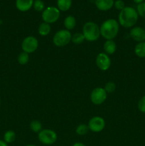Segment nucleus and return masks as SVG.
Returning a JSON list of instances; mask_svg holds the SVG:
<instances>
[{
    "label": "nucleus",
    "instance_id": "f257e3e1",
    "mask_svg": "<svg viewBox=\"0 0 145 146\" xmlns=\"http://www.w3.org/2000/svg\"><path fill=\"white\" fill-rule=\"evenodd\" d=\"M138 13L132 7H125L120 11L118 17V22L124 28H131L136 24L138 20Z\"/></svg>",
    "mask_w": 145,
    "mask_h": 146
},
{
    "label": "nucleus",
    "instance_id": "f03ea898",
    "mask_svg": "<svg viewBox=\"0 0 145 146\" xmlns=\"http://www.w3.org/2000/svg\"><path fill=\"white\" fill-rule=\"evenodd\" d=\"M100 36L106 40H113L119 31V24L114 19H107L100 27Z\"/></svg>",
    "mask_w": 145,
    "mask_h": 146
},
{
    "label": "nucleus",
    "instance_id": "7ed1b4c3",
    "mask_svg": "<svg viewBox=\"0 0 145 146\" xmlns=\"http://www.w3.org/2000/svg\"><path fill=\"white\" fill-rule=\"evenodd\" d=\"M82 33L85 39L90 42L97 41L100 36V27L98 24L92 21H88L84 24Z\"/></svg>",
    "mask_w": 145,
    "mask_h": 146
},
{
    "label": "nucleus",
    "instance_id": "20e7f679",
    "mask_svg": "<svg viewBox=\"0 0 145 146\" xmlns=\"http://www.w3.org/2000/svg\"><path fill=\"white\" fill-rule=\"evenodd\" d=\"M72 34L67 29H61L57 31L53 37V43L55 46L63 47L71 41Z\"/></svg>",
    "mask_w": 145,
    "mask_h": 146
},
{
    "label": "nucleus",
    "instance_id": "39448f33",
    "mask_svg": "<svg viewBox=\"0 0 145 146\" xmlns=\"http://www.w3.org/2000/svg\"><path fill=\"white\" fill-rule=\"evenodd\" d=\"M61 15V11L55 7H48L42 11L41 17L44 22L53 24L57 21Z\"/></svg>",
    "mask_w": 145,
    "mask_h": 146
},
{
    "label": "nucleus",
    "instance_id": "423d86ee",
    "mask_svg": "<svg viewBox=\"0 0 145 146\" xmlns=\"http://www.w3.org/2000/svg\"><path fill=\"white\" fill-rule=\"evenodd\" d=\"M38 141L44 145H50L55 143L57 141V133L51 129H42L38 133Z\"/></svg>",
    "mask_w": 145,
    "mask_h": 146
},
{
    "label": "nucleus",
    "instance_id": "0eeeda50",
    "mask_svg": "<svg viewBox=\"0 0 145 146\" xmlns=\"http://www.w3.org/2000/svg\"><path fill=\"white\" fill-rule=\"evenodd\" d=\"M38 47V41L35 36H28L24 38L21 43V48L23 51L27 54L35 52Z\"/></svg>",
    "mask_w": 145,
    "mask_h": 146
},
{
    "label": "nucleus",
    "instance_id": "6e6552de",
    "mask_svg": "<svg viewBox=\"0 0 145 146\" xmlns=\"http://www.w3.org/2000/svg\"><path fill=\"white\" fill-rule=\"evenodd\" d=\"M107 92L104 88L98 87L94 88L90 94V101L93 104L97 106L103 104L107 99Z\"/></svg>",
    "mask_w": 145,
    "mask_h": 146
},
{
    "label": "nucleus",
    "instance_id": "1a4fd4ad",
    "mask_svg": "<svg viewBox=\"0 0 145 146\" xmlns=\"http://www.w3.org/2000/svg\"><path fill=\"white\" fill-rule=\"evenodd\" d=\"M89 131L93 133H100L105 127V121L100 116H94L90 118L88 124Z\"/></svg>",
    "mask_w": 145,
    "mask_h": 146
},
{
    "label": "nucleus",
    "instance_id": "9d476101",
    "mask_svg": "<svg viewBox=\"0 0 145 146\" xmlns=\"http://www.w3.org/2000/svg\"><path fill=\"white\" fill-rule=\"evenodd\" d=\"M95 63L100 70L105 71L109 69L111 66V59L107 54L100 53L98 54L95 59Z\"/></svg>",
    "mask_w": 145,
    "mask_h": 146
},
{
    "label": "nucleus",
    "instance_id": "9b49d317",
    "mask_svg": "<svg viewBox=\"0 0 145 146\" xmlns=\"http://www.w3.org/2000/svg\"><path fill=\"white\" fill-rule=\"evenodd\" d=\"M130 36L132 39L137 42H143L145 41V29L140 27H133L130 30Z\"/></svg>",
    "mask_w": 145,
    "mask_h": 146
},
{
    "label": "nucleus",
    "instance_id": "f8f14e48",
    "mask_svg": "<svg viewBox=\"0 0 145 146\" xmlns=\"http://www.w3.org/2000/svg\"><path fill=\"white\" fill-rule=\"evenodd\" d=\"M114 0H95V6L100 11H106L114 6Z\"/></svg>",
    "mask_w": 145,
    "mask_h": 146
},
{
    "label": "nucleus",
    "instance_id": "ddd939ff",
    "mask_svg": "<svg viewBox=\"0 0 145 146\" xmlns=\"http://www.w3.org/2000/svg\"><path fill=\"white\" fill-rule=\"evenodd\" d=\"M34 1V0H16V7L20 11L25 12L32 8Z\"/></svg>",
    "mask_w": 145,
    "mask_h": 146
},
{
    "label": "nucleus",
    "instance_id": "4468645a",
    "mask_svg": "<svg viewBox=\"0 0 145 146\" xmlns=\"http://www.w3.org/2000/svg\"><path fill=\"white\" fill-rule=\"evenodd\" d=\"M103 49L105 54L107 55L115 54L117 51V44L113 40H106L104 43Z\"/></svg>",
    "mask_w": 145,
    "mask_h": 146
},
{
    "label": "nucleus",
    "instance_id": "2eb2a0df",
    "mask_svg": "<svg viewBox=\"0 0 145 146\" xmlns=\"http://www.w3.org/2000/svg\"><path fill=\"white\" fill-rule=\"evenodd\" d=\"M76 25V19L72 16L69 15L64 19V27H65V29L71 31L75 27Z\"/></svg>",
    "mask_w": 145,
    "mask_h": 146
},
{
    "label": "nucleus",
    "instance_id": "dca6fc26",
    "mask_svg": "<svg viewBox=\"0 0 145 146\" xmlns=\"http://www.w3.org/2000/svg\"><path fill=\"white\" fill-rule=\"evenodd\" d=\"M51 31V25L48 23L43 22L38 26V34L41 36H46L50 34Z\"/></svg>",
    "mask_w": 145,
    "mask_h": 146
},
{
    "label": "nucleus",
    "instance_id": "f3484780",
    "mask_svg": "<svg viewBox=\"0 0 145 146\" xmlns=\"http://www.w3.org/2000/svg\"><path fill=\"white\" fill-rule=\"evenodd\" d=\"M57 8L61 11H66L72 6V0H57Z\"/></svg>",
    "mask_w": 145,
    "mask_h": 146
},
{
    "label": "nucleus",
    "instance_id": "a211bd4d",
    "mask_svg": "<svg viewBox=\"0 0 145 146\" xmlns=\"http://www.w3.org/2000/svg\"><path fill=\"white\" fill-rule=\"evenodd\" d=\"M134 53L139 58H145V41L138 43L135 46Z\"/></svg>",
    "mask_w": 145,
    "mask_h": 146
},
{
    "label": "nucleus",
    "instance_id": "6ab92c4d",
    "mask_svg": "<svg viewBox=\"0 0 145 146\" xmlns=\"http://www.w3.org/2000/svg\"><path fill=\"white\" fill-rule=\"evenodd\" d=\"M16 133L14 131L9 130V131H7L4 133V141L7 144L11 143H13L16 140Z\"/></svg>",
    "mask_w": 145,
    "mask_h": 146
},
{
    "label": "nucleus",
    "instance_id": "aec40b11",
    "mask_svg": "<svg viewBox=\"0 0 145 146\" xmlns=\"http://www.w3.org/2000/svg\"><path fill=\"white\" fill-rule=\"evenodd\" d=\"M29 127L31 131H32L34 133H37L42 131V124L40 121H37V120H34V121H31L30 123Z\"/></svg>",
    "mask_w": 145,
    "mask_h": 146
},
{
    "label": "nucleus",
    "instance_id": "412c9836",
    "mask_svg": "<svg viewBox=\"0 0 145 146\" xmlns=\"http://www.w3.org/2000/svg\"><path fill=\"white\" fill-rule=\"evenodd\" d=\"M85 40V37L82 33H75L73 35H72V38H71V41L77 45L82 44Z\"/></svg>",
    "mask_w": 145,
    "mask_h": 146
},
{
    "label": "nucleus",
    "instance_id": "4be33fe9",
    "mask_svg": "<svg viewBox=\"0 0 145 146\" xmlns=\"http://www.w3.org/2000/svg\"><path fill=\"white\" fill-rule=\"evenodd\" d=\"M17 60H18V62L19 64H21V65H26V64H28V61H29L28 54L24 52V51H22V52H21L18 54Z\"/></svg>",
    "mask_w": 145,
    "mask_h": 146
},
{
    "label": "nucleus",
    "instance_id": "5701e85b",
    "mask_svg": "<svg viewBox=\"0 0 145 146\" xmlns=\"http://www.w3.org/2000/svg\"><path fill=\"white\" fill-rule=\"evenodd\" d=\"M89 131V128H88V125H85V124H80L77 126L76 129H75V133H76L77 135H84L85 134L88 133V132Z\"/></svg>",
    "mask_w": 145,
    "mask_h": 146
},
{
    "label": "nucleus",
    "instance_id": "b1692460",
    "mask_svg": "<svg viewBox=\"0 0 145 146\" xmlns=\"http://www.w3.org/2000/svg\"><path fill=\"white\" fill-rule=\"evenodd\" d=\"M33 7L36 11H43L45 9V4L42 0H34Z\"/></svg>",
    "mask_w": 145,
    "mask_h": 146
},
{
    "label": "nucleus",
    "instance_id": "393cba45",
    "mask_svg": "<svg viewBox=\"0 0 145 146\" xmlns=\"http://www.w3.org/2000/svg\"><path fill=\"white\" fill-rule=\"evenodd\" d=\"M104 89L107 92V94H112V93L115 92L116 90V84L112 81H109L105 84Z\"/></svg>",
    "mask_w": 145,
    "mask_h": 146
},
{
    "label": "nucleus",
    "instance_id": "a878e982",
    "mask_svg": "<svg viewBox=\"0 0 145 146\" xmlns=\"http://www.w3.org/2000/svg\"><path fill=\"white\" fill-rule=\"evenodd\" d=\"M136 11L138 13V15L145 19V2H142L138 4L136 7Z\"/></svg>",
    "mask_w": 145,
    "mask_h": 146
},
{
    "label": "nucleus",
    "instance_id": "bb28decb",
    "mask_svg": "<svg viewBox=\"0 0 145 146\" xmlns=\"http://www.w3.org/2000/svg\"><path fill=\"white\" fill-rule=\"evenodd\" d=\"M138 109L142 113H145V96H142L138 102Z\"/></svg>",
    "mask_w": 145,
    "mask_h": 146
},
{
    "label": "nucleus",
    "instance_id": "cd10ccee",
    "mask_svg": "<svg viewBox=\"0 0 145 146\" xmlns=\"http://www.w3.org/2000/svg\"><path fill=\"white\" fill-rule=\"evenodd\" d=\"M114 7H115V9L119 11H122L124 8L125 7V2H124L122 0H116L114 3Z\"/></svg>",
    "mask_w": 145,
    "mask_h": 146
},
{
    "label": "nucleus",
    "instance_id": "c85d7f7f",
    "mask_svg": "<svg viewBox=\"0 0 145 146\" xmlns=\"http://www.w3.org/2000/svg\"><path fill=\"white\" fill-rule=\"evenodd\" d=\"M72 146H86V145H85L84 143H82L78 142V143H74Z\"/></svg>",
    "mask_w": 145,
    "mask_h": 146
},
{
    "label": "nucleus",
    "instance_id": "c756f323",
    "mask_svg": "<svg viewBox=\"0 0 145 146\" xmlns=\"http://www.w3.org/2000/svg\"><path fill=\"white\" fill-rule=\"evenodd\" d=\"M0 146H8V144L6 143L4 141L0 140Z\"/></svg>",
    "mask_w": 145,
    "mask_h": 146
},
{
    "label": "nucleus",
    "instance_id": "7c9ffc66",
    "mask_svg": "<svg viewBox=\"0 0 145 146\" xmlns=\"http://www.w3.org/2000/svg\"><path fill=\"white\" fill-rule=\"evenodd\" d=\"M134 2H135L136 4H141V3H142L144 1V0H133Z\"/></svg>",
    "mask_w": 145,
    "mask_h": 146
},
{
    "label": "nucleus",
    "instance_id": "2f4dec72",
    "mask_svg": "<svg viewBox=\"0 0 145 146\" xmlns=\"http://www.w3.org/2000/svg\"><path fill=\"white\" fill-rule=\"evenodd\" d=\"M26 146H36V145H31V144H30V145H26Z\"/></svg>",
    "mask_w": 145,
    "mask_h": 146
},
{
    "label": "nucleus",
    "instance_id": "473e14b6",
    "mask_svg": "<svg viewBox=\"0 0 145 146\" xmlns=\"http://www.w3.org/2000/svg\"><path fill=\"white\" fill-rule=\"evenodd\" d=\"M0 105H1V98H0Z\"/></svg>",
    "mask_w": 145,
    "mask_h": 146
},
{
    "label": "nucleus",
    "instance_id": "72a5a7b5",
    "mask_svg": "<svg viewBox=\"0 0 145 146\" xmlns=\"http://www.w3.org/2000/svg\"><path fill=\"white\" fill-rule=\"evenodd\" d=\"M144 29H145V25H144Z\"/></svg>",
    "mask_w": 145,
    "mask_h": 146
}]
</instances>
